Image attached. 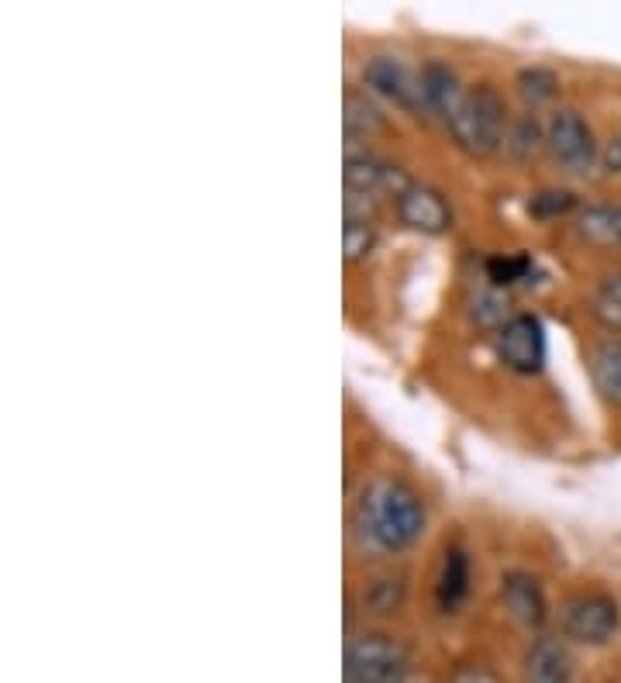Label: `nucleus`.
Returning <instances> with one entry per match:
<instances>
[{
	"label": "nucleus",
	"mask_w": 621,
	"mask_h": 683,
	"mask_svg": "<svg viewBox=\"0 0 621 683\" xmlns=\"http://www.w3.org/2000/svg\"><path fill=\"white\" fill-rule=\"evenodd\" d=\"M573 204H577V197L570 194V190H539V194L528 201L539 218H559V214L573 211Z\"/></svg>",
	"instance_id": "f3484780"
},
{
	"label": "nucleus",
	"mask_w": 621,
	"mask_h": 683,
	"mask_svg": "<svg viewBox=\"0 0 621 683\" xmlns=\"http://www.w3.org/2000/svg\"><path fill=\"white\" fill-rule=\"evenodd\" d=\"M546 142H549L552 156H556L570 173H590L597 156H601V152H597V142H594V132H590V125L573 111V107H559V111L549 114Z\"/></svg>",
	"instance_id": "20e7f679"
},
{
	"label": "nucleus",
	"mask_w": 621,
	"mask_h": 683,
	"mask_svg": "<svg viewBox=\"0 0 621 683\" xmlns=\"http://www.w3.org/2000/svg\"><path fill=\"white\" fill-rule=\"evenodd\" d=\"M535 270V263H532V256H494V259H487V276H490V283L494 287H511V283H521V280H528Z\"/></svg>",
	"instance_id": "4468645a"
},
{
	"label": "nucleus",
	"mask_w": 621,
	"mask_h": 683,
	"mask_svg": "<svg viewBox=\"0 0 621 683\" xmlns=\"http://www.w3.org/2000/svg\"><path fill=\"white\" fill-rule=\"evenodd\" d=\"M597 314L601 321H608L611 328H621V273H611L608 280L597 290Z\"/></svg>",
	"instance_id": "dca6fc26"
},
{
	"label": "nucleus",
	"mask_w": 621,
	"mask_h": 683,
	"mask_svg": "<svg viewBox=\"0 0 621 683\" xmlns=\"http://www.w3.org/2000/svg\"><path fill=\"white\" fill-rule=\"evenodd\" d=\"M397 214H401L404 225L418 228V232H446L452 225V211L449 204L442 201L439 190L421 187V183H411L401 197H397Z\"/></svg>",
	"instance_id": "6e6552de"
},
{
	"label": "nucleus",
	"mask_w": 621,
	"mask_h": 683,
	"mask_svg": "<svg viewBox=\"0 0 621 683\" xmlns=\"http://www.w3.org/2000/svg\"><path fill=\"white\" fill-rule=\"evenodd\" d=\"M404 683H421V680H404Z\"/></svg>",
	"instance_id": "5701e85b"
},
{
	"label": "nucleus",
	"mask_w": 621,
	"mask_h": 683,
	"mask_svg": "<svg viewBox=\"0 0 621 683\" xmlns=\"http://www.w3.org/2000/svg\"><path fill=\"white\" fill-rule=\"evenodd\" d=\"M577 232L580 239L594 245H608L618 249L621 245V204H587L577 214Z\"/></svg>",
	"instance_id": "f8f14e48"
},
{
	"label": "nucleus",
	"mask_w": 621,
	"mask_h": 683,
	"mask_svg": "<svg viewBox=\"0 0 621 683\" xmlns=\"http://www.w3.org/2000/svg\"><path fill=\"white\" fill-rule=\"evenodd\" d=\"M363 521L370 539L387 552L408 549L425 528V504L401 480H377L363 501Z\"/></svg>",
	"instance_id": "f257e3e1"
},
{
	"label": "nucleus",
	"mask_w": 621,
	"mask_h": 683,
	"mask_svg": "<svg viewBox=\"0 0 621 683\" xmlns=\"http://www.w3.org/2000/svg\"><path fill=\"white\" fill-rule=\"evenodd\" d=\"M383 125V114L373 107L366 97L359 94H345V132L356 135V132H373V128Z\"/></svg>",
	"instance_id": "2eb2a0df"
},
{
	"label": "nucleus",
	"mask_w": 621,
	"mask_h": 683,
	"mask_svg": "<svg viewBox=\"0 0 621 683\" xmlns=\"http://www.w3.org/2000/svg\"><path fill=\"white\" fill-rule=\"evenodd\" d=\"M470 590V563H466L463 549H449L446 563H442V577H439V604L446 611L459 608Z\"/></svg>",
	"instance_id": "ddd939ff"
},
{
	"label": "nucleus",
	"mask_w": 621,
	"mask_h": 683,
	"mask_svg": "<svg viewBox=\"0 0 621 683\" xmlns=\"http://www.w3.org/2000/svg\"><path fill=\"white\" fill-rule=\"evenodd\" d=\"M345 187L349 190H359V194H370V197H380V194H394L401 197L404 190L411 187V180L404 176L397 166L383 163L377 156H349L345 159Z\"/></svg>",
	"instance_id": "0eeeda50"
},
{
	"label": "nucleus",
	"mask_w": 621,
	"mask_h": 683,
	"mask_svg": "<svg viewBox=\"0 0 621 683\" xmlns=\"http://www.w3.org/2000/svg\"><path fill=\"white\" fill-rule=\"evenodd\" d=\"M559 621H563V632L570 639L584 642V646H604V642L615 639L621 615L615 597L601 594V590H580V594L566 597Z\"/></svg>",
	"instance_id": "f03ea898"
},
{
	"label": "nucleus",
	"mask_w": 621,
	"mask_h": 683,
	"mask_svg": "<svg viewBox=\"0 0 621 683\" xmlns=\"http://www.w3.org/2000/svg\"><path fill=\"white\" fill-rule=\"evenodd\" d=\"M508 145L518 152V156H528V152H535V145H539V125H535L532 114H528V118H518V121H515Z\"/></svg>",
	"instance_id": "6ab92c4d"
},
{
	"label": "nucleus",
	"mask_w": 621,
	"mask_h": 683,
	"mask_svg": "<svg viewBox=\"0 0 621 683\" xmlns=\"http://www.w3.org/2000/svg\"><path fill=\"white\" fill-rule=\"evenodd\" d=\"M408 656L387 635H363L345 649V683H404Z\"/></svg>",
	"instance_id": "7ed1b4c3"
},
{
	"label": "nucleus",
	"mask_w": 621,
	"mask_h": 683,
	"mask_svg": "<svg viewBox=\"0 0 621 683\" xmlns=\"http://www.w3.org/2000/svg\"><path fill=\"white\" fill-rule=\"evenodd\" d=\"M521 94L528 97V101H546V97H552V90H556V76L549 73V69H525L521 73Z\"/></svg>",
	"instance_id": "a211bd4d"
},
{
	"label": "nucleus",
	"mask_w": 621,
	"mask_h": 683,
	"mask_svg": "<svg viewBox=\"0 0 621 683\" xmlns=\"http://www.w3.org/2000/svg\"><path fill=\"white\" fill-rule=\"evenodd\" d=\"M587 370H590L594 387L601 390L604 401H611L621 408V342L618 339L597 342L587 356Z\"/></svg>",
	"instance_id": "9d476101"
},
{
	"label": "nucleus",
	"mask_w": 621,
	"mask_h": 683,
	"mask_svg": "<svg viewBox=\"0 0 621 683\" xmlns=\"http://www.w3.org/2000/svg\"><path fill=\"white\" fill-rule=\"evenodd\" d=\"M363 76H366L370 87H377L380 94H387L390 101L408 107V111H421V107H428L421 76H414L397 56H373L370 63H366Z\"/></svg>",
	"instance_id": "423d86ee"
},
{
	"label": "nucleus",
	"mask_w": 621,
	"mask_h": 683,
	"mask_svg": "<svg viewBox=\"0 0 621 683\" xmlns=\"http://www.w3.org/2000/svg\"><path fill=\"white\" fill-rule=\"evenodd\" d=\"M497 352L515 373H539L546 363V332L535 314H515L497 332Z\"/></svg>",
	"instance_id": "39448f33"
},
{
	"label": "nucleus",
	"mask_w": 621,
	"mask_h": 683,
	"mask_svg": "<svg viewBox=\"0 0 621 683\" xmlns=\"http://www.w3.org/2000/svg\"><path fill=\"white\" fill-rule=\"evenodd\" d=\"M501 597H504V608H508L521 625H539L542 621V590L532 577H525V573H508V577L501 580Z\"/></svg>",
	"instance_id": "9b49d317"
},
{
	"label": "nucleus",
	"mask_w": 621,
	"mask_h": 683,
	"mask_svg": "<svg viewBox=\"0 0 621 683\" xmlns=\"http://www.w3.org/2000/svg\"><path fill=\"white\" fill-rule=\"evenodd\" d=\"M525 680L528 683H573V656L559 639H539L528 649L525 659Z\"/></svg>",
	"instance_id": "1a4fd4ad"
},
{
	"label": "nucleus",
	"mask_w": 621,
	"mask_h": 683,
	"mask_svg": "<svg viewBox=\"0 0 621 683\" xmlns=\"http://www.w3.org/2000/svg\"><path fill=\"white\" fill-rule=\"evenodd\" d=\"M345 259H359L370 252L373 245V225H352V221H345Z\"/></svg>",
	"instance_id": "aec40b11"
},
{
	"label": "nucleus",
	"mask_w": 621,
	"mask_h": 683,
	"mask_svg": "<svg viewBox=\"0 0 621 683\" xmlns=\"http://www.w3.org/2000/svg\"><path fill=\"white\" fill-rule=\"evenodd\" d=\"M452 683H497V680L490 677L483 666H466V670L456 673V680H452Z\"/></svg>",
	"instance_id": "4be33fe9"
},
{
	"label": "nucleus",
	"mask_w": 621,
	"mask_h": 683,
	"mask_svg": "<svg viewBox=\"0 0 621 683\" xmlns=\"http://www.w3.org/2000/svg\"><path fill=\"white\" fill-rule=\"evenodd\" d=\"M601 163H604V170H608V173H621V135H615V138H608V142H604Z\"/></svg>",
	"instance_id": "412c9836"
}]
</instances>
